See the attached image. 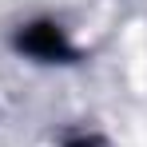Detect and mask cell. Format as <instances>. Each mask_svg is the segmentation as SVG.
I'll list each match as a JSON object with an SVG mask.
<instances>
[{
    "label": "cell",
    "instance_id": "cell-1",
    "mask_svg": "<svg viewBox=\"0 0 147 147\" xmlns=\"http://www.w3.org/2000/svg\"><path fill=\"white\" fill-rule=\"evenodd\" d=\"M16 48L24 56H32V60H44V64L72 60V44H68L64 28L56 20H32V24H24L20 36H16Z\"/></svg>",
    "mask_w": 147,
    "mask_h": 147
},
{
    "label": "cell",
    "instance_id": "cell-2",
    "mask_svg": "<svg viewBox=\"0 0 147 147\" xmlns=\"http://www.w3.org/2000/svg\"><path fill=\"white\" fill-rule=\"evenodd\" d=\"M72 147H92V143H72Z\"/></svg>",
    "mask_w": 147,
    "mask_h": 147
}]
</instances>
